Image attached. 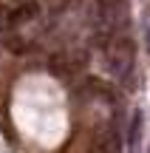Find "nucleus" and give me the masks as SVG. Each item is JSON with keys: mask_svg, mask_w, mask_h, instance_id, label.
Here are the masks:
<instances>
[{"mask_svg": "<svg viewBox=\"0 0 150 153\" xmlns=\"http://www.w3.org/2000/svg\"><path fill=\"white\" fill-rule=\"evenodd\" d=\"M37 14V0H26V3H20L14 11H9L6 14V26H20V23H26V20H31V17Z\"/></svg>", "mask_w": 150, "mask_h": 153, "instance_id": "nucleus-3", "label": "nucleus"}, {"mask_svg": "<svg viewBox=\"0 0 150 153\" xmlns=\"http://www.w3.org/2000/svg\"><path fill=\"white\" fill-rule=\"evenodd\" d=\"M91 153H94V150H91Z\"/></svg>", "mask_w": 150, "mask_h": 153, "instance_id": "nucleus-7", "label": "nucleus"}, {"mask_svg": "<svg viewBox=\"0 0 150 153\" xmlns=\"http://www.w3.org/2000/svg\"><path fill=\"white\" fill-rule=\"evenodd\" d=\"M105 60H108V71H111L116 79H128L130 71H133V60H136V51L130 37H113L105 48Z\"/></svg>", "mask_w": 150, "mask_h": 153, "instance_id": "nucleus-1", "label": "nucleus"}, {"mask_svg": "<svg viewBox=\"0 0 150 153\" xmlns=\"http://www.w3.org/2000/svg\"><path fill=\"white\" fill-rule=\"evenodd\" d=\"M142 128H145V116H142V111H133L130 114V125H128V148H130V153H139Z\"/></svg>", "mask_w": 150, "mask_h": 153, "instance_id": "nucleus-2", "label": "nucleus"}, {"mask_svg": "<svg viewBox=\"0 0 150 153\" xmlns=\"http://www.w3.org/2000/svg\"><path fill=\"white\" fill-rule=\"evenodd\" d=\"M94 153H122V139L116 131H105L94 145Z\"/></svg>", "mask_w": 150, "mask_h": 153, "instance_id": "nucleus-4", "label": "nucleus"}, {"mask_svg": "<svg viewBox=\"0 0 150 153\" xmlns=\"http://www.w3.org/2000/svg\"><path fill=\"white\" fill-rule=\"evenodd\" d=\"M6 48H9V51H14V54H23V51H28V45L23 43L17 34H9V37H6Z\"/></svg>", "mask_w": 150, "mask_h": 153, "instance_id": "nucleus-5", "label": "nucleus"}, {"mask_svg": "<svg viewBox=\"0 0 150 153\" xmlns=\"http://www.w3.org/2000/svg\"><path fill=\"white\" fill-rule=\"evenodd\" d=\"M145 48L150 51V11H147V17H145Z\"/></svg>", "mask_w": 150, "mask_h": 153, "instance_id": "nucleus-6", "label": "nucleus"}]
</instances>
